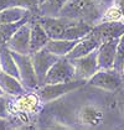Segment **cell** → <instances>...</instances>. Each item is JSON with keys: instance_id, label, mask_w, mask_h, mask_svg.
I'll return each instance as SVG.
<instances>
[{"instance_id": "obj_1", "label": "cell", "mask_w": 124, "mask_h": 130, "mask_svg": "<svg viewBox=\"0 0 124 130\" xmlns=\"http://www.w3.org/2000/svg\"><path fill=\"white\" fill-rule=\"evenodd\" d=\"M104 3L105 0H68L60 15L97 24L104 11Z\"/></svg>"}, {"instance_id": "obj_16", "label": "cell", "mask_w": 124, "mask_h": 130, "mask_svg": "<svg viewBox=\"0 0 124 130\" xmlns=\"http://www.w3.org/2000/svg\"><path fill=\"white\" fill-rule=\"evenodd\" d=\"M80 40H65V39H50L46 48L58 57H66Z\"/></svg>"}, {"instance_id": "obj_11", "label": "cell", "mask_w": 124, "mask_h": 130, "mask_svg": "<svg viewBox=\"0 0 124 130\" xmlns=\"http://www.w3.org/2000/svg\"><path fill=\"white\" fill-rule=\"evenodd\" d=\"M89 34L102 43L104 40L123 36L124 22H97Z\"/></svg>"}, {"instance_id": "obj_25", "label": "cell", "mask_w": 124, "mask_h": 130, "mask_svg": "<svg viewBox=\"0 0 124 130\" xmlns=\"http://www.w3.org/2000/svg\"><path fill=\"white\" fill-rule=\"evenodd\" d=\"M112 4L115 5L119 10L123 12V15H124V0H112Z\"/></svg>"}, {"instance_id": "obj_20", "label": "cell", "mask_w": 124, "mask_h": 130, "mask_svg": "<svg viewBox=\"0 0 124 130\" xmlns=\"http://www.w3.org/2000/svg\"><path fill=\"white\" fill-rule=\"evenodd\" d=\"M32 15H34V14H31L29 16H26L25 19H22V20H20V21H16V22L0 25V47H1V46H6V43H8V41L11 39V36L18 31V29H19L20 26H22L25 22H27V21L30 20L31 18H32Z\"/></svg>"}, {"instance_id": "obj_27", "label": "cell", "mask_w": 124, "mask_h": 130, "mask_svg": "<svg viewBox=\"0 0 124 130\" xmlns=\"http://www.w3.org/2000/svg\"><path fill=\"white\" fill-rule=\"evenodd\" d=\"M36 1H37V4H39V6H40V5H41V4L43 3V1H45V0H36Z\"/></svg>"}, {"instance_id": "obj_21", "label": "cell", "mask_w": 124, "mask_h": 130, "mask_svg": "<svg viewBox=\"0 0 124 130\" xmlns=\"http://www.w3.org/2000/svg\"><path fill=\"white\" fill-rule=\"evenodd\" d=\"M12 6H22L32 11V14H36L39 9V4L36 0H0V11Z\"/></svg>"}, {"instance_id": "obj_2", "label": "cell", "mask_w": 124, "mask_h": 130, "mask_svg": "<svg viewBox=\"0 0 124 130\" xmlns=\"http://www.w3.org/2000/svg\"><path fill=\"white\" fill-rule=\"evenodd\" d=\"M87 83L84 79H72L70 82H62V83H52V84H42L35 90L37 95L40 97L42 104L51 103L53 100L61 98L62 95L71 93L73 90L82 88Z\"/></svg>"}, {"instance_id": "obj_30", "label": "cell", "mask_w": 124, "mask_h": 130, "mask_svg": "<svg viewBox=\"0 0 124 130\" xmlns=\"http://www.w3.org/2000/svg\"><path fill=\"white\" fill-rule=\"evenodd\" d=\"M0 72H1V66H0Z\"/></svg>"}, {"instance_id": "obj_5", "label": "cell", "mask_w": 124, "mask_h": 130, "mask_svg": "<svg viewBox=\"0 0 124 130\" xmlns=\"http://www.w3.org/2000/svg\"><path fill=\"white\" fill-rule=\"evenodd\" d=\"M74 74H76V72H74V66H73L72 61L68 57H60L50 68V71L47 72L45 80H43V84L70 82L72 79H76Z\"/></svg>"}, {"instance_id": "obj_28", "label": "cell", "mask_w": 124, "mask_h": 130, "mask_svg": "<svg viewBox=\"0 0 124 130\" xmlns=\"http://www.w3.org/2000/svg\"><path fill=\"white\" fill-rule=\"evenodd\" d=\"M3 94H5V93H4V90L1 89V87H0V95H3Z\"/></svg>"}, {"instance_id": "obj_17", "label": "cell", "mask_w": 124, "mask_h": 130, "mask_svg": "<svg viewBox=\"0 0 124 130\" xmlns=\"http://www.w3.org/2000/svg\"><path fill=\"white\" fill-rule=\"evenodd\" d=\"M0 66H1V71L11 74L16 78L20 79V73H19V68L18 64L12 57L11 51L8 48V46H1L0 47Z\"/></svg>"}, {"instance_id": "obj_4", "label": "cell", "mask_w": 124, "mask_h": 130, "mask_svg": "<svg viewBox=\"0 0 124 130\" xmlns=\"http://www.w3.org/2000/svg\"><path fill=\"white\" fill-rule=\"evenodd\" d=\"M11 53H12V57H14V60H15L16 64H18L21 83L24 84L26 90L35 92L40 87V83L37 80L36 73H35V70H34L31 55L18 53V52H14V51H11Z\"/></svg>"}, {"instance_id": "obj_12", "label": "cell", "mask_w": 124, "mask_h": 130, "mask_svg": "<svg viewBox=\"0 0 124 130\" xmlns=\"http://www.w3.org/2000/svg\"><path fill=\"white\" fill-rule=\"evenodd\" d=\"M104 119V113L97 105H84L78 111V121L88 128H96L102 124Z\"/></svg>"}, {"instance_id": "obj_22", "label": "cell", "mask_w": 124, "mask_h": 130, "mask_svg": "<svg viewBox=\"0 0 124 130\" xmlns=\"http://www.w3.org/2000/svg\"><path fill=\"white\" fill-rule=\"evenodd\" d=\"M98 22H124V15L115 5L105 8Z\"/></svg>"}, {"instance_id": "obj_9", "label": "cell", "mask_w": 124, "mask_h": 130, "mask_svg": "<svg viewBox=\"0 0 124 130\" xmlns=\"http://www.w3.org/2000/svg\"><path fill=\"white\" fill-rule=\"evenodd\" d=\"M34 16V15H32ZM30 37H31V19L20 26L18 31L8 41V48L18 53L30 55Z\"/></svg>"}, {"instance_id": "obj_15", "label": "cell", "mask_w": 124, "mask_h": 130, "mask_svg": "<svg viewBox=\"0 0 124 130\" xmlns=\"http://www.w3.org/2000/svg\"><path fill=\"white\" fill-rule=\"evenodd\" d=\"M99 45H101V42L97 40L94 36H92L91 34H88L86 37H83V39L78 41V43L74 46V48L66 57H68L70 60H74V58L86 56V55H88V53L97 50L99 47Z\"/></svg>"}, {"instance_id": "obj_19", "label": "cell", "mask_w": 124, "mask_h": 130, "mask_svg": "<svg viewBox=\"0 0 124 130\" xmlns=\"http://www.w3.org/2000/svg\"><path fill=\"white\" fill-rule=\"evenodd\" d=\"M68 0H45L36 11L37 16H58Z\"/></svg>"}, {"instance_id": "obj_13", "label": "cell", "mask_w": 124, "mask_h": 130, "mask_svg": "<svg viewBox=\"0 0 124 130\" xmlns=\"http://www.w3.org/2000/svg\"><path fill=\"white\" fill-rule=\"evenodd\" d=\"M50 41V37L47 35L46 30L43 29L41 24L39 22L37 18H31V37H30V55L36 51L42 50L46 47L47 42Z\"/></svg>"}, {"instance_id": "obj_24", "label": "cell", "mask_w": 124, "mask_h": 130, "mask_svg": "<svg viewBox=\"0 0 124 130\" xmlns=\"http://www.w3.org/2000/svg\"><path fill=\"white\" fill-rule=\"evenodd\" d=\"M12 97L8 94L0 95V118H10V103Z\"/></svg>"}, {"instance_id": "obj_29", "label": "cell", "mask_w": 124, "mask_h": 130, "mask_svg": "<svg viewBox=\"0 0 124 130\" xmlns=\"http://www.w3.org/2000/svg\"><path fill=\"white\" fill-rule=\"evenodd\" d=\"M122 74L124 76V64H123V68H122Z\"/></svg>"}, {"instance_id": "obj_14", "label": "cell", "mask_w": 124, "mask_h": 130, "mask_svg": "<svg viewBox=\"0 0 124 130\" xmlns=\"http://www.w3.org/2000/svg\"><path fill=\"white\" fill-rule=\"evenodd\" d=\"M0 87L4 90L5 94H8L10 97H19L27 92L19 78H16L11 74H8L3 71L0 72Z\"/></svg>"}, {"instance_id": "obj_26", "label": "cell", "mask_w": 124, "mask_h": 130, "mask_svg": "<svg viewBox=\"0 0 124 130\" xmlns=\"http://www.w3.org/2000/svg\"><path fill=\"white\" fill-rule=\"evenodd\" d=\"M9 126V119L8 118H0V129H6Z\"/></svg>"}, {"instance_id": "obj_23", "label": "cell", "mask_w": 124, "mask_h": 130, "mask_svg": "<svg viewBox=\"0 0 124 130\" xmlns=\"http://www.w3.org/2000/svg\"><path fill=\"white\" fill-rule=\"evenodd\" d=\"M124 64V35L120 36L118 46H117V53H115V61H114V68L122 72Z\"/></svg>"}, {"instance_id": "obj_10", "label": "cell", "mask_w": 124, "mask_h": 130, "mask_svg": "<svg viewBox=\"0 0 124 130\" xmlns=\"http://www.w3.org/2000/svg\"><path fill=\"white\" fill-rule=\"evenodd\" d=\"M120 37H113L104 40L97 48V58L99 68H114V61L117 53V46Z\"/></svg>"}, {"instance_id": "obj_3", "label": "cell", "mask_w": 124, "mask_h": 130, "mask_svg": "<svg viewBox=\"0 0 124 130\" xmlns=\"http://www.w3.org/2000/svg\"><path fill=\"white\" fill-rule=\"evenodd\" d=\"M123 83L124 76L115 68H101L87 80V84L107 92L118 90Z\"/></svg>"}, {"instance_id": "obj_18", "label": "cell", "mask_w": 124, "mask_h": 130, "mask_svg": "<svg viewBox=\"0 0 124 130\" xmlns=\"http://www.w3.org/2000/svg\"><path fill=\"white\" fill-rule=\"evenodd\" d=\"M32 14V11L22 6H12L0 11V25L16 22Z\"/></svg>"}, {"instance_id": "obj_8", "label": "cell", "mask_w": 124, "mask_h": 130, "mask_svg": "<svg viewBox=\"0 0 124 130\" xmlns=\"http://www.w3.org/2000/svg\"><path fill=\"white\" fill-rule=\"evenodd\" d=\"M71 61L74 66V72H76L74 78L76 79L88 80L97 71L101 70L99 64H98V58H97V50L86 55V56Z\"/></svg>"}, {"instance_id": "obj_6", "label": "cell", "mask_w": 124, "mask_h": 130, "mask_svg": "<svg viewBox=\"0 0 124 130\" xmlns=\"http://www.w3.org/2000/svg\"><path fill=\"white\" fill-rule=\"evenodd\" d=\"M42 102L36 92H26L19 97H12L10 103V111L20 115V117H29L35 114L40 109Z\"/></svg>"}, {"instance_id": "obj_7", "label": "cell", "mask_w": 124, "mask_h": 130, "mask_svg": "<svg viewBox=\"0 0 124 130\" xmlns=\"http://www.w3.org/2000/svg\"><path fill=\"white\" fill-rule=\"evenodd\" d=\"M58 58H60L58 56L53 55L46 47H43L40 51H36V52L31 53L34 70H35V73H36V77H37V80H39L40 86L43 84V80H45V77H46L47 72L50 71V68L55 64V62Z\"/></svg>"}]
</instances>
